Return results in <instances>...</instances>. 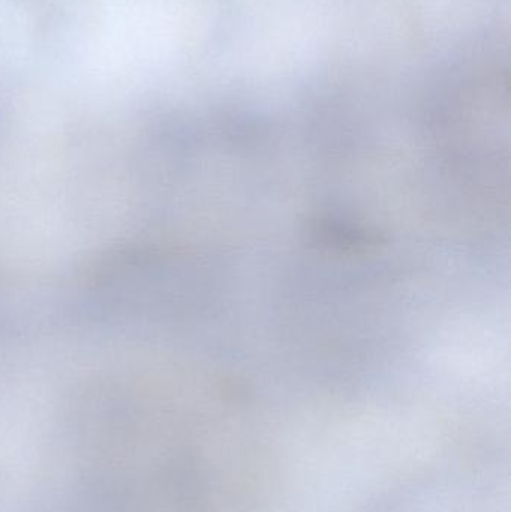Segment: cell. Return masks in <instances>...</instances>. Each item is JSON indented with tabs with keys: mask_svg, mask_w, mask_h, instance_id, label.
<instances>
[]
</instances>
